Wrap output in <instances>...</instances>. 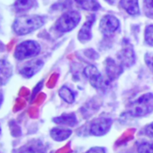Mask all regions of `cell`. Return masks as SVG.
Here are the masks:
<instances>
[{
  "label": "cell",
  "instance_id": "6da1fadb",
  "mask_svg": "<svg viewBox=\"0 0 153 153\" xmlns=\"http://www.w3.org/2000/svg\"><path fill=\"white\" fill-rule=\"evenodd\" d=\"M44 22V18L41 15H23L15 19L13 30L17 35H26L40 29Z\"/></svg>",
  "mask_w": 153,
  "mask_h": 153
},
{
  "label": "cell",
  "instance_id": "7a4b0ae2",
  "mask_svg": "<svg viewBox=\"0 0 153 153\" xmlns=\"http://www.w3.org/2000/svg\"><path fill=\"white\" fill-rule=\"evenodd\" d=\"M153 111V94L146 93L130 104L128 113L133 117H142Z\"/></svg>",
  "mask_w": 153,
  "mask_h": 153
},
{
  "label": "cell",
  "instance_id": "3957f363",
  "mask_svg": "<svg viewBox=\"0 0 153 153\" xmlns=\"http://www.w3.org/2000/svg\"><path fill=\"white\" fill-rule=\"evenodd\" d=\"M81 16L76 11H69L63 13L56 22L55 27L60 32H69L75 29L79 23Z\"/></svg>",
  "mask_w": 153,
  "mask_h": 153
},
{
  "label": "cell",
  "instance_id": "277c9868",
  "mask_svg": "<svg viewBox=\"0 0 153 153\" xmlns=\"http://www.w3.org/2000/svg\"><path fill=\"white\" fill-rule=\"evenodd\" d=\"M41 51V46L33 40H26L20 43L14 51V57L18 60H23L36 56Z\"/></svg>",
  "mask_w": 153,
  "mask_h": 153
},
{
  "label": "cell",
  "instance_id": "5b68a950",
  "mask_svg": "<svg viewBox=\"0 0 153 153\" xmlns=\"http://www.w3.org/2000/svg\"><path fill=\"white\" fill-rule=\"evenodd\" d=\"M113 121L109 117H99L94 120L89 127V133L94 136H103L106 134L111 126Z\"/></svg>",
  "mask_w": 153,
  "mask_h": 153
},
{
  "label": "cell",
  "instance_id": "8992f818",
  "mask_svg": "<svg viewBox=\"0 0 153 153\" xmlns=\"http://www.w3.org/2000/svg\"><path fill=\"white\" fill-rule=\"evenodd\" d=\"M120 26L119 20L114 15H106L100 21V30L105 36L113 35Z\"/></svg>",
  "mask_w": 153,
  "mask_h": 153
},
{
  "label": "cell",
  "instance_id": "52a82bcc",
  "mask_svg": "<svg viewBox=\"0 0 153 153\" xmlns=\"http://www.w3.org/2000/svg\"><path fill=\"white\" fill-rule=\"evenodd\" d=\"M84 75L88 79L90 84L96 89H101L104 86V79L100 72L94 65H87L84 69Z\"/></svg>",
  "mask_w": 153,
  "mask_h": 153
},
{
  "label": "cell",
  "instance_id": "ba28073f",
  "mask_svg": "<svg viewBox=\"0 0 153 153\" xmlns=\"http://www.w3.org/2000/svg\"><path fill=\"white\" fill-rule=\"evenodd\" d=\"M43 61L40 59L31 60L24 64L19 70L21 75L24 78H31L34 74H36L43 66Z\"/></svg>",
  "mask_w": 153,
  "mask_h": 153
},
{
  "label": "cell",
  "instance_id": "9c48e42d",
  "mask_svg": "<svg viewBox=\"0 0 153 153\" xmlns=\"http://www.w3.org/2000/svg\"><path fill=\"white\" fill-rule=\"evenodd\" d=\"M118 60L123 66H131L135 62V55L132 46H124L117 55Z\"/></svg>",
  "mask_w": 153,
  "mask_h": 153
},
{
  "label": "cell",
  "instance_id": "30bf717a",
  "mask_svg": "<svg viewBox=\"0 0 153 153\" xmlns=\"http://www.w3.org/2000/svg\"><path fill=\"white\" fill-rule=\"evenodd\" d=\"M124 71V66L121 64H117L112 58H108L106 61V72L110 80L116 79Z\"/></svg>",
  "mask_w": 153,
  "mask_h": 153
},
{
  "label": "cell",
  "instance_id": "8fae6325",
  "mask_svg": "<svg viewBox=\"0 0 153 153\" xmlns=\"http://www.w3.org/2000/svg\"><path fill=\"white\" fill-rule=\"evenodd\" d=\"M16 153H47L44 144L38 140H33L24 144Z\"/></svg>",
  "mask_w": 153,
  "mask_h": 153
},
{
  "label": "cell",
  "instance_id": "7c38bea8",
  "mask_svg": "<svg viewBox=\"0 0 153 153\" xmlns=\"http://www.w3.org/2000/svg\"><path fill=\"white\" fill-rule=\"evenodd\" d=\"M96 21V15L91 14L87 22L84 23V25L82 26V28L80 29L79 32H78V39L81 42H87L88 40L91 39L92 38V32H91V28L93 26V23Z\"/></svg>",
  "mask_w": 153,
  "mask_h": 153
},
{
  "label": "cell",
  "instance_id": "4fadbf2b",
  "mask_svg": "<svg viewBox=\"0 0 153 153\" xmlns=\"http://www.w3.org/2000/svg\"><path fill=\"white\" fill-rule=\"evenodd\" d=\"M13 75L12 65L5 59H0V86L8 82Z\"/></svg>",
  "mask_w": 153,
  "mask_h": 153
},
{
  "label": "cell",
  "instance_id": "5bb4252c",
  "mask_svg": "<svg viewBox=\"0 0 153 153\" xmlns=\"http://www.w3.org/2000/svg\"><path fill=\"white\" fill-rule=\"evenodd\" d=\"M120 5L131 15H137L140 13L138 0H121Z\"/></svg>",
  "mask_w": 153,
  "mask_h": 153
},
{
  "label": "cell",
  "instance_id": "9a60e30c",
  "mask_svg": "<svg viewBox=\"0 0 153 153\" xmlns=\"http://www.w3.org/2000/svg\"><path fill=\"white\" fill-rule=\"evenodd\" d=\"M52 121L58 125L61 126H75L78 124V119L75 116V114H64L60 117H55L52 119Z\"/></svg>",
  "mask_w": 153,
  "mask_h": 153
},
{
  "label": "cell",
  "instance_id": "2e32d148",
  "mask_svg": "<svg viewBox=\"0 0 153 153\" xmlns=\"http://www.w3.org/2000/svg\"><path fill=\"white\" fill-rule=\"evenodd\" d=\"M72 134L70 129L64 128H53L50 130V136L56 142H63L67 140Z\"/></svg>",
  "mask_w": 153,
  "mask_h": 153
},
{
  "label": "cell",
  "instance_id": "e0dca14e",
  "mask_svg": "<svg viewBox=\"0 0 153 153\" xmlns=\"http://www.w3.org/2000/svg\"><path fill=\"white\" fill-rule=\"evenodd\" d=\"M36 4V0H15L14 8L16 13L27 12Z\"/></svg>",
  "mask_w": 153,
  "mask_h": 153
},
{
  "label": "cell",
  "instance_id": "ac0fdd59",
  "mask_svg": "<svg viewBox=\"0 0 153 153\" xmlns=\"http://www.w3.org/2000/svg\"><path fill=\"white\" fill-rule=\"evenodd\" d=\"M75 2L84 10L96 11L100 8V4L96 0H75Z\"/></svg>",
  "mask_w": 153,
  "mask_h": 153
},
{
  "label": "cell",
  "instance_id": "d6986e66",
  "mask_svg": "<svg viewBox=\"0 0 153 153\" xmlns=\"http://www.w3.org/2000/svg\"><path fill=\"white\" fill-rule=\"evenodd\" d=\"M59 95L64 101H66L69 104L73 103L75 100V95H74L73 91L67 86H63L60 89Z\"/></svg>",
  "mask_w": 153,
  "mask_h": 153
},
{
  "label": "cell",
  "instance_id": "ffe728a7",
  "mask_svg": "<svg viewBox=\"0 0 153 153\" xmlns=\"http://www.w3.org/2000/svg\"><path fill=\"white\" fill-rule=\"evenodd\" d=\"M138 153H153V144L151 143L143 142L139 143L137 147Z\"/></svg>",
  "mask_w": 153,
  "mask_h": 153
},
{
  "label": "cell",
  "instance_id": "44dd1931",
  "mask_svg": "<svg viewBox=\"0 0 153 153\" xmlns=\"http://www.w3.org/2000/svg\"><path fill=\"white\" fill-rule=\"evenodd\" d=\"M145 42L153 47V25H149L145 30Z\"/></svg>",
  "mask_w": 153,
  "mask_h": 153
},
{
  "label": "cell",
  "instance_id": "7402d4cb",
  "mask_svg": "<svg viewBox=\"0 0 153 153\" xmlns=\"http://www.w3.org/2000/svg\"><path fill=\"white\" fill-rule=\"evenodd\" d=\"M143 133H144L147 136H149V137H151V138H153V122L151 124H150V125H148L147 126L144 127Z\"/></svg>",
  "mask_w": 153,
  "mask_h": 153
},
{
  "label": "cell",
  "instance_id": "603a6c76",
  "mask_svg": "<svg viewBox=\"0 0 153 153\" xmlns=\"http://www.w3.org/2000/svg\"><path fill=\"white\" fill-rule=\"evenodd\" d=\"M145 61L147 65L151 68V70L153 72V55L151 54H146L145 56Z\"/></svg>",
  "mask_w": 153,
  "mask_h": 153
},
{
  "label": "cell",
  "instance_id": "cb8c5ba5",
  "mask_svg": "<svg viewBox=\"0 0 153 153\" xmlns=\"http://www.w3.org/2000/svg\"><path fill=\"white\" fill-rule=\"evenodd\" d=\"M87 153H106V150L102 147H93L89 149Z\"/></svg>",
  "mask_w": 153,
  "mask_h": 153
},
{
  "label": "cell",
  "instance_id": "d4e9b609",
  "mask_svg": "<svg viewBox=\"0 0 153 153\" xmlns=\"http://www.w3.org/2000/svg\"><path fill=\"white\" fill-rule=\"evenodd\" d=\"M144 6L148 11L153 13V0H144Z\"/></svg>",
  "mask_w": 153,
  "mask_h": 153
},
{
  "label": "cell",
  "instance_id": "484cf974",
  "mask_svg": "<svg viewBox=\"0 0 153 153\" xmlns=\"http://www.w3.org/2000/svg\"><path fill=\"white\" fill-rule=\"evenodd\" d=\"M3 100H4V96H3L2 91H0V107H1V105H2V103H3Z\"/></svg>",
  "mask_w": 153,
  "mask_h": 153
},
{
  "label": "cell",
  "instance_id": "4316f807",
  "mask_svg": "<svg viewBox=\"0 0 153 153\" xmlns=\"http://www.w3.org/2000/svg\"><path fill=\"white\" fill-rule=\"evenodd\" d=\"M107 3H109V4H113L115 2V0H106Z\"/></svg>",
  "mask_w": 153,
  "mask_h": 153
},
{
  "label": "cell",
  "instance_id": "83f0119b",
  "mask_svg": "<svg viewBox=\"0 0 153 153\" xmlns=\"http://www.w3.org/2000/svg\"><path fill=\"white\" fill-rule=\"evenodd\" d=\"M0 134H1V127H0Z\"/></svg>",
  "mask_w": 153,
  "mask_h": 153
}]
</instances>
